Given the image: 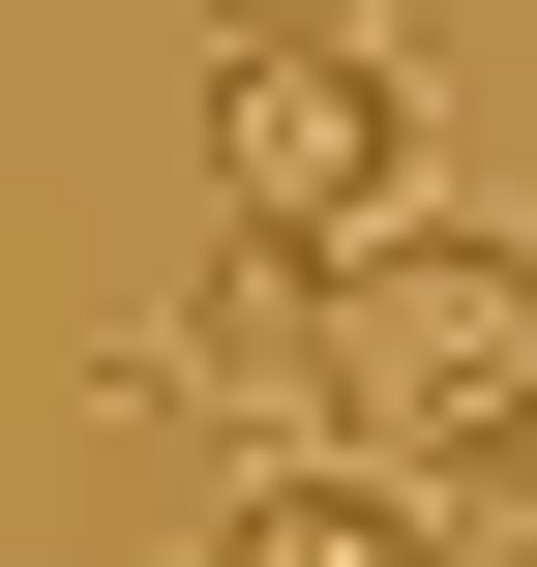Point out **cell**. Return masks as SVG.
<instances>
[{
    "instance_id": "2",
    "label": "cell",
    "mask_w": 537,
    "mask_h": 567,
    "mask_svg": "<svg viewBox=\"0 0 537 567\" xmlns=\"http://www.w3.org/2000/svg\"><path fill=\"white\" fill-rule=\"evenodd\" d=\"M329 359H359V449H389V478L537 449V239L508 209H389V239L329 269Z\"/></svg>"
},
{
    "instance_id": "1",
    "label": "cell",
    "mask_w": 537,
    "mask_h": 567,
    "mask_svg": "<svg viewBox=\"0 0 537 567\" xmlns=\"http://www.w3.org/2000/svg\"><path fill=\"white\" fill-rule=\"evenodd\" d=\"M209 209L359 269L419 209V0H209Z\"/></svg>"
},
{
    "instance_id": "3",
    "label": "cell",
    "mask_w": 537,
    "mask_h": 567,
    "mask_svg": "<svg viewBox=\"0 0 537 567\" xmlns=\"http://www.w3.org/2000/svg\"><path fill=\"white\" fill-rule=\"evenodd\" d=\"M179 567H448V538H419V478H389V449H239Z\"/></svg>"
},
{
    "instance_id": "4",
    "label": "cell",
    "mask_w": 537,
    "mask_h": 567,
    "mask_svg": "<svg viewBox=\"0 0 537 567\" xmlns=\"http://www.w3.org/2000/svg\"><path fill=\"white\" fill-rule=\"evenodd\" d=\"M419 538H448V567H537V449H478V478H419Z\"/></svg>"
}]
</instances>
